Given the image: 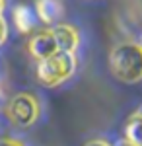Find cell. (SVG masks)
<instances>
[{"label": "cell", "mask_w": 142, "mask_h": 146, "mask_svg": "<svg viewBox=\"0 0 142 146\" xmlns=\"http://www.w3.org/2000/svg\"><path fill=\"white\" fill-rule=\"evenodd\" d=\"M8 119L18 127H31L41 113V105L31 94H16L6 103Z\"/></svg>", "instance_id": "cell-3"}, {"label": "cell", "mask_w": 142, "mask_h": 146, "mask_svg": "<svg viewBox=\"0 0 142 146\" xmlns=\"http://www.w3.org/2000/svg\"><path fill=\"white\" fill-rule=\"evenodd\" d=\"M27 49H29V55H31L37 62H41V60H45V58L53 56L55 53H58L55 35H53L51 29H45V31H37V33H33L31 39H29Z\"/></svg>", "instance_id": "cell-4"}, {"label": "cell", "mask_w": 142, "mask_h": 146, "mask_svg": "<svg viewBox=\"0 0 142 146\" xmlns=\"http://www.w3.org/2000/svg\"><path fill=\"white\" fill-rule=\"evenodd\" d=\"M117 146H134V144H131L129 140H119V142H117Z\"/></svg>", "instance_id": "cell-12"}, {"label": "cell", "mask_w": 142, "mask_h": 146, "mask_svg": "<svg viewBox=\"0 0 142 146\" xmlns=\"http://www.w3.org/2000/svg\"><path fill=\"white\" fill-rule=\"evenodd\" d=\"M6 37H8V23H6V20H4L2 16H0V45H4Z\"/></svg>", "instance_id": "cell-9"}, {"label": "cell", "mask_w": 142, "mask_h": 146, "mask_svg": "<svg viewBox=\"0 0 142 146\" xmlns=\"http://www.w3.org/2000/svg\"><path fill=\"white\" fill-rule=\"evenodd\" d=\"M136 113H138V115H142V105L138 107V109H136Z\"/></svg>", "instance_id": "cell-14"}, {"label": "cell", "mask_w": 142, "mask_h": 146, "mask_svg": "<svg viewBox=\"0 0 142 146\" xmlns=\"http://www.w3.org/2000/svg\"><path fill=\"white\" fill-rule=\"evenodd\" d=\"M4 4H6V0H0V16H2V10H4Z\"/></svg>", "instance_id": "cell-13"}, {"label": "cell", "mask_w": 142, "mask_h": 146, "mask_svg": "<svg viewBox=\"0 0 142 146\" xmlns=\"http://www.w3.org/2000/svg\"><path fill=\"white\" fill-rule=\"evenodd\" d=\"M125 140H129L134 146H142V115L134 113L129 117L125 125Z\"/></svg>", "instance_id": "cell-8"}, {"label": "cell", "mask_w": 142, "mask_h": 146, "mask_svg": "<svg viewBox=\"0 0 142 146\" xmlns=\"http://www.w3.org/2000/svg\"><path fill=\"white\" fill-rule=\"evenodd\" d=\"M35 14L43 23H56L62 16V4L58 0H37L35 2Z\"/></svg>", "instance_id": "cell-6"}, {"label": "cell", "mask_w": 142, "mask_h": 146, "mask_svg": "<svg viewBox=\"0 0 142 146\" xmlns=\"http://www.w3.org/2000/svg\"><path fill=\"white\" fill-rule=\"evenodd\" d=\"M140 45H142V35H140Z\"/></svg>", "instance_id": "cell-15"}, {"label": "cell", "mask_w": 142, "mask_h": 146, "mask_svg": "<svg viewBox=\"0 0 142 146\" xmlns=\"http://www.w3.org/2000/svg\"><path fill=\"white\" fill-rule=\"evenodd\" d=\"M51 31L55 35L58 51H62V53H74V55H76V49L80 47V33H78V29L74 25L55 23Z\"/></svg>", "instance_id": "cell-5"}, {"label": "cell", "mask_w": 142, "mask_h": 146, "mask_svg": "<svg viewBox=\"0 0 142 146\" xmlns=\"http://www.w3.org/2000/svg\"><path fill=\"white\" fill-rule=\"evenodd\" d=\"M0 146H25L18 138H0Z\"/></svg>", "instance_id": "cell-10"}, {"label": "cell", "mask_w": 142, "mask_h": 146, "mask_svg": "<svg viewBox=\"0 0 142 146\" xmlns=\"http://www.w3.org/2000/svg\"><path fill=\"white\" fill-rule=\"evenodd\" d=\"M109 70L125 84H136L142 80V45L134 41H123L111 49Z\"/></svg>", "instance_id": "cell-1"}, {"label": "cell", "mask_w": 142, "mask_h": 146, "mask_svg": "<svg viewBox=\"0 0 142 146\" xmlns=\"http://www.w3.org/2000/svg\"><path fill=\"white\" fill-rule=\"evenodd\" d=\"M35 23H37V14L35 10H31L29 6H16L14 8V25L18 27L20 33H29L35 29Z\"/></svg>", "instance_id": "cell-7"}, {"label": "cell", "mask_w": 142, "mask_h": 146, "mask_svg": "<svg viewBox=\"0 0 142 146\" xmlns=\"http://www.w3.org/2000/svg\"><path fill=\"white\" fill-rule=\"evenodd\" d=\"M86 146H111L107 140H101V138H96V140H90Z\"/></svg>", "instance_id": "cell-11"}, {"label": "cell", "mask_w": 142, "mask_h": 146, "mask_svg": "<svg viewBox=\"0 0 142 146\" xmlns=\"http://www.w3.org/2000/svg\"><path fill=\"white\" fill-rule=\"evenodd\" d=\"M78 68V58L74 53L58 51L53 56L37 62V80L45 88H56L74 76Z\"/></svg>", "instance_id": "cell-2"}]
</instances>
